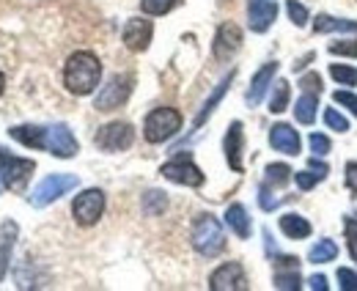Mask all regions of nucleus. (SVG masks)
<instances>
[{"instance_id":"nucleus-38","label":"nucleus","mask_w":357,"mask_h":291,"mask_svg":"<svg viewBox=\"0 0 357 291\" xmlns=\"http://www.w3.org/2000/svg\"><path fill=\"white\" fill-rule=\"evenodd\" d=\"M300 85H303L308 94H319V91H321V77H319L316 72H311V75H305V77L300 80Z\"/></svg>"},{"instance_id":"nucleus-20","label":"nucleus","mask_w":357,"mask_h":291,"mask_svg":"<svg viewBox=\"0 0 357 291\" xmlns=\"http://www.w3.org/2000/svg\"><path fill=\"white\" fill-rule=\"evenodd\" d=\"M14 239H17V223L6 220L0 225V281L6 278V267H8L11 250H14Z\"/></svg>"},{"instance_id":"nucleus-32","label":"nucleus","mask_w":357,"mask_h":291,"mask_svg":"<svg viewBox=\"0 0 357 291\" xmlns=\"http://www.w3.org/2000/svg\"><path fill=\"white\" fill-rule=\"evenodd\" d=\"M289 176H291V167L283 165V163H280V165L267 167V184H278V187H280V184L289 181Z\"/></svg>"},{"instance_id":"nucleus-31","label":"nucleus","mask_w":357,"mask_h":291,"mask_svg":"<svg viewBox=\"0 0 357 291\" xmlns=\"http://www.w3.org/2000/svg\"><path fill=\"white\" fill-rule=\"evenodd\" d=\"M330 75H333V80L341 85H357V69L352 66H341V64H333L330 66Z\"/></svg>"},{"instance_id":"nucleus-35","label":"nucleus","mask_w":357,"mask_h":291,"mask_svg":"<svg viewBox=\"0 0 357 291\" xmlns=\"http://www.w3.org/2000/svg\"><path fill=\"white\" fill-rule=\"evenodd\" d=\"M338 105H344L352 116H357V96L352 94V91H335V96H333Z\"/></svg>"},{"instance_id":"nucleus-28","label":"nucleus","mask_w":357,"mask_h":291,"mask_svg":"<svg viewBox=\"0 0 357 291\" xmlns=\"http://www.w3.org/2000/svg\"><path fill=\"white\" fill-rule=\"evenodd\" d=\"M303 278H300V269H278L275 272V286L278 289H300Z\"/></svg>"},{"instance_id":"nucleus-3","label":"nucleus","mask_w":357,"mask_h":291,"mask_svg":"<svg viewBox=\"0 0 357 291\" xmlns=\"http://www.w3.org/2000/svg\"><path fill=\"white\" fill-rule=\"evenodd\" d=\"M181 129V113L174 107H157L143 121V137L149 143H165Z\"/></svg>"},{"instance_id":"nucleus-12","label":"nucleus","mask_w":357,"mask_h":291,"mask_svg":"<svg viewBox=\"0 0 357 291\" xmlns=\"http://www.w3.org/2000/svg\"><path fill=\"white\" fill-rule=\"evenodd\" d=\"M239 47H242V31H239L234 22H223V25L218 28L215 42H212L215 58H218V61H228V58H234V52H236Z\"/></svg>"},{"instance_id":"nucleus-27","label":"nucleus","mask_w":357,"mask_h":291,"mask_svg":"<svg viewBox=\"0 0 357 291\" xmlns=\"http://www.w3.org/2000/svg\"><path fill=\"white\" fill-rule=\"evenodd\" d=\"M289 83L286 80H278L275 85V91H272V99H269V110L272 113H283L286 107H289Z\"/></svg>"},{"instance_id":"nucleus-10","label":"nucleus","mask_w":357,"mask_h":291,"mask_svg":"<svg viewBox=\"0 0 357 291\" xmlns=\"http://www.w3.org/2000/svg\"><path fill=\"white\" fill-rule=\"evenodd\" d=\"M45 149L50 154L61 157V160H69L77 154V140L72 135V129L66 124H55L47 129V140H45Z\"/></svg>"},{"instance_id":"nucleus-7","label":"nucleus","mask_w":357,"mask_h":291,"mask_svg":"<svg viewBox=\"0 0 357 291\" xmlns=\"http://www.w3.org/2000/svg\"><path fill=\"white\" fill-rule=\"evenodd\" d=\"M72 214H75L77 225H83V228L96 225L99 217L105 214V193L96 190V187H93V190H86V193H80V195L75 198V204H72Z\"/></svg>"},{"instance_id":"nucleus-26","label":"nucleus","mask_w":357,"mask_h":291,"mask_svg":"<svg viewBox=\"0 0 357 291\" xmlns=\"http://www.w3.org/2000/svg\"><path fill=\"white\" fill-rule=\"evenodd\" d=\"M338 255V245L333 239H321L319 245H313L311 253H308V261L311 264H327V261H335Z\"/></svg>"},{"instance_id":"nucleus-11","label":"nucleus","mask_w":357,"mask_h":291,"mask_svg":"<svg viewBox=\"0 0 357 291\" xmlns=\"http://www.w3.org/2000/svg\"><path fill=\"white\" fill-rule=\"evenodd\" d=\"M160 173H162L168 181H176V184H184V187H201V184H204L201 167L192 165L187 157H178L174 163H165Z\"/></svg>"},{"instance_id":"nucleus-29","label":"nucleus","mask_w":357,"mask_h":291,"mask_svg":"<svg viewBox=\"0 0 357 291\" xmlns=\"http://www.w3.org/2000/svg\"><path fill=\"white\" fill-rule=\"evenodd\" d=\"M168 207V198H165V193H160V190H151V193H146L143 195V209L149 211V214H162Z\"/></svg>"},{"instance_id":"nucleus-2","label":"nucleus","mask_w":357,"mask_h":291,"mask_svg":"<svg viewBox=\"0 0 357 291\" xmlns=\"http://www.w3.org/2000/svg\"><path fill=\"white\" fill-rule=\"evenodd\" d=\"M192 248L206 258H215L225 250V234L223 225L212 214H201L192 223Z\"/></svg>"},{"instance_id":"nucleus-15","label":"nucleus","mask_w":357,"mask_h":291,"mask_svg":"<svg viewBox=\"0 0 357 291\" xmlns=\"http://www.w3.org/2000/svg\"><path fill=\"white\" fill-rule=\"evenodd\" d=\"M248 20H250V28L256 33H264L278 20V3L275 0H250L248 3Z\"/></svg>"},{"instance_id":"nucleus-23","label":"nucleus","mask_w":357,"mask_h":291,"mask_svg":"<svg viewBox=\"0 0 357 291\" xmlns=\"http://www.w3.org/2000/svg\"><path fill=\"white\" fill-rule=\"evenodd\" d=\"M316 107H319V94H303L300 99H297V105H294V119L300 121V124L311 126L316 121Z\"/></svg>"},{"instance_id":"nucleus-9","label":"nucleus","mask_w":357,"mask_h":291,"mask_svg":"<svg viewBox=\"0 0 357 291\" xmlns=\"http://www.w3.org/2000/svg\"><path fill=\"white\" fill-rule=\"evenodd\" d=\"M209 289L212 291H245L248 289V278H245V269L242 264L236 261H228L223 267H218L209 278Z\"/></svg>"},{"instance_id":"nucleus-37","label":"nucleus","mask_w":357,"mask_h":291,"mask_svg":"<svg viewBox=\"0 0 357 291\" xmlns=\"http://www.w3.org/2000/svg\"><path fill=\"white\" fill-rule=\"evenodd\" d=\"M338 281H341V291H357V272L352 269H338Z\"/></svg>"},{"instance_id":"nucleus-44","label":"nucleus","mask_w":357,"mask_h":291,"mask_svg":"<svg viewBox=\"0 0 357 291\" xmlns=\"http://www.w3.org/2000/svg\"><path fill=\"white\" fill-rule=\"evenodd\" d=\"M3 85H6V77H3V72H0V94H3Z\"/></svg>"},{"instance_id":"nucleus-22","label":"nucleus","mask_w":357,"mask_h":291,"mask_svg":"<svg viewBox=\"0 0 357 291\" xmlns=\"http://www.w3.org/2000/svg\"><path fill=\"white\" fill-rule=\"evenodd\" d=\"M327 173H330V167L324 165V163H319V160L313 157L311 167H308V170H300L294 179H297V187H300V190H313L321 179H327Z\"/></svg>"},{"instance_id":"nucleus-39","label":"nucleus","mask_w":357,"mask_h":291,"mask_svg":"<svg viewBox=\"0 0 357 291\" xmlns=\"http://www.w3.org/2000/svg\"><path fill=\"white\" fill-rule=\"evenodd\" d=\"M330 52H333V55H349V58H355L357 55V39L352 44H330Z\"/></svg>"},{"instance_id":"nucleus-8","label":"nucleus","mask_w":357,"mask_h":291,"mask_svg":"<svg viewBox=\"0 0 357 291\" xmlns=\"http://www.w3.org/2000/svg\"><path fill=\"white\" fill-rule=\"evenodd\" d=\"M135 140V129L127 121H113V124H105L99 132H96V137H93V143L102 149V151H124V149H130Z\"/></svg>"},{"instance_id":"nucleus-24","label":"nucleus","mask_w":357,"mask_h":291,"mask_svg":"<svg viewBox=\"0 0 357 291\" xmlns=\"http://www.w3.org/2000/svg\"><path fill=\"white\" fill-rule=\"evenodd\" d=\"M313 31L316 33H330V31H349L357 36V22L355 20H335V17H327V14H319L313 20Z\"/></svg>"},{"instance_id":"nucleus-36","label":"nucleus","mask_w":357,"mask_h":291,"mask_svg":"<svg viewBox=\"0 0 357 291\" xmlns=\"http://www.w3.org/2000/svg\"><path fill=\"white\" fill-rule=\"evenodd\" d=\"M311 149L316 157H324L327 151H330V137H324V135H319V132H313L311 135Z\"/></svg>"},{"instance_id":"nucleus-45","label":"nucleus","mask_w":357,"mask_h":291,"mask_svg":"<svg viewBox=\"0 0 357 291\" xmlns=\"http://www.w3.org/2000/svg\"><path fill=\"white\" fill-rule=\"evenodd\" d=\"M0 184H3V181H0Z\"/></svg>"},{"instance_id":"nucleus-43","label":"nucleus","mask_w":357,"mask_h":291,"mask_svg":"<svg viewBox=\"0 0 357 291\" xmlns=\"http://www.w3.org/2000/svg\"><path fill=\"white\" fill-rule=\"evenodd\" d=\"M349 255L357 261V237H349Z\"/></svg>"},{"instance_id":"nucleus-14","label":"nucleus","mask_w":357,"mask_h":291,"mask_svg":"<svg viewBox=\"0 0 357 291\" xmlns=\"http://www.w3.org/2000/svg\"><path fill=\"white\" fill-rule=\"evenodd\" d=\"M269 143L275 151H283L289 157H297L300 149H303V140H300V132L289 124H275L269 129Z\"/></svg>"},{"instance_id":"nucleus-1","label":"nucleus","mask_w":357,"mask_h":291,"mask_svg":"<svg viewBox=\"0 0 357 291\" xmlns=\"http://www.w3.org/2000/svg\"><path fill=\"white\" fill-rule=\"evenodd\" d=\"M102 80V64L93 52H75L63 66V85L75 96H89Z\"/></svg>"},{"instance_id":"nucleus-30","label":"nucleus","mask_w":357,"mask_h":291,"mask_svg":"<svg viewBox=\"0 0 357 291\" xmlns=\"http://www.w3.org/2000/svg\"><path fill=\"white\" fill-rule=\"evenodd\" d=\"M178 0H140V11L143 14H151V17H162L168 14Z\"/></svg>"},{"instance_id":"nucleus-33","label":"nucleus","mask_w":357,"mask_h":291,"mask_svg":"<svg viewBox=\"0 0 357 291\" xmlns=\"http://www.w3.org/2000/svg\"><path fill=\"white\" fill-rule=\"evenodd\" d=\"M286 8H289V17H291V22L294 25H308V8L303 6V3H297V0H289L286 3Z\"/></svg>"},{"instance_id":"nucleus-41","label":"nucleus","mask_w":357,"mask_h":291,"mask_svg":"<svg viewBox=\"0 0 357 291\" xmlns=\"http://www.w3.org/2000/svg\"><path fill=\"white\" fill-rule=\"evenodd\" d=\"M344 231H347V239H349V237H357V211L347 214V220H344Z\"/></svg>"},{"instance_id":"nucleus-6","label":"nucleus","mask_w":357,"mask_h":291,"mask_svg":"<svg viewBox=\"0 0 357 291\" xmlns=\"http://www.w3.org/2000/svg\"><path fill=\"white\" fill-rule=\"evenodd\" d=\"M130 94H132V77H130V75H116V77L107 80V85H102V91L96 94L93 107H96L99 113L116 110V107H121V105L130 99Z\"/></svg>"},{"instance_id":"nucleus-40","label":"nucleus","mask_w":357,"mask_h":291,"mask_svg":"<svg viewBox=\"0 0 357 291\" xmlns=\"http://www.w3.org/2000/svg\"><path fill=\"white\" fill-rule=\"evenodd\" d=\"M347 187H349V193L357 198V163L347 165Z\"/></svg>"},{"instance_id":"nucleus-19","label":"nucleus","mask_w":357,"mask_h":291,"mask_svg":"<svg viewBox=\"0 0 357 291\" xmlns=\"http://www.w3.org/2000/svg\"><path fill=\"white\" fill-rule=\"evenodd\" d=\"M225 223H228V228L239 239H248L250 237V217H248V211H245L242 204H231V207L225 209Z\"/></svg>"},{"instance_id":"nucleus-42","label":"nucleus","mask_w":357,"mask_h":291,"mask_svg":"<svg viewBox=\"0 0 357 291\" xmlns=\"http://www.w3.org/2000/svg\"><path fill=\"white\" fill-rule=\"evenodd\" d=\"M308 286H311L313 291H324L327 289V278H324V275H313L311 281H308Z\"/></svg>"},{"instance_id":"nucleus-4","label":"nucleus","mask_w":357,"mask_h":291,"mask_svg":"<svg viewBox=\"0 0 357 291\" xmlns=\"http://www.w3.org/2000/svg\"><path fill=\"white\" fill-rule=\"evenodd\" d=\"M36 163L33 160H22V157H14L8 154L3 146H0V181L3 187H8L11 193H22L28 179L33 176Z\"/></svg>"},{"instance_id":"nucleus-34","label":"nucleus","mask_w":357,"mask_h":291,"mask_svg":"<svg viewBox=\"0 0 357 291\" xmlns=\"http://www.w3.org/2000/svg\"><path fill=\"white\" fill-rule=\"evenodd\" d=\"M324 124L330 126V129H335V132H347V129H349V121H347L335 107H327V110H324Z\"/></svg>"},{"instance_id":"nucleus-21","label":"nucleus","mask_w":357,"mask_h":291,"mask_svg":"<svg viewBox=\"0 0 357 291\" xmlns=\"http://www.w3.org/2000/svg\"><path fill=\"white\" fill-rule=\"evenodd\" d=\"M280 231H283L289 239H305V237H311V223H308L305 217L289 211V214L280 217Z\"/></svg>"},{"instance_id":"nucleus-18","label":"nucleus","mask_w":357,"mask_h":291,"mask_svg":"<svg viewBox=\"0 0 357 291\" xmlns=\"http://www.w3.org/2000/svg\"><path fill=\"white\" fill-rule=\"evenodd\" d=\"M8 135H11L14 140H20L22 146H28V149H45L47 129H42V126H28V124L11 126Z\"/></svg>"},{"instance_id":"nucleus-17","label":"nucleus","mask_w":357,"mask_h":291,"mask_svg":"<svg viewBox=\"0 0 357 291\" xmlns=\"http://www.w3.org/2000/svg\"><path fill=\"white\" fill-rule=\"evenodd\" d=\"M278 75V64H267V66H261L256 75H253V83H250V91H248V105L250 107H256L261 99H264V94H267V88L272 85V77Z\"/></svg>"},{"instance_id":"nucleus-5","label":"nucleus","mask_w":357,"mask_h":291,"mask_svg":"<svg viewBox=\"0 0 357 291\" xmlns=\"http://www.w3.org/2000/svg\"><path fill=\"white\" fill-rule=\"evenodd\" d=\"M75 187H77V176H72V173H52V176H47V179H42L36 184V190L31 193V204L33 207H47V204L58 201L61 195H66Z\"/></svg>"},{"instance_id":"nucleus-25","label":"nucleus","mask_w":357,"mask_h":291,"mask_svg":"<svg viewBox=\"0 0 357 291\" xmlns=\"http://www.w3.org/2000/svg\"><path fill=\"white\" fill-rule=\"evenodd\" d=\"M231 80H234V72H231L228 77H223V83L218 85V88H215V94H212V96L206 99L204 110H201V113H198V119H195V129H198V126H201L204 121H206V119H209V116H212V110H215V107H218V102L223 99V94L228 91V85H231Z\"/></svg>"},{"instance_id":"nucleus-13","label":"nucleus","mask_w":357,"mask_h":291,"mask_svg":"<svg viewBox=\"0 0 357 291\" xmlns=\"http://www.w3.org/2000/svg\"><path fill=\"white\" fill-rule=\"evenodd\" d=\"M151 33H154L151 20H140V17H135V20H130V22L124 25L121 39H124V44H127V50L143 52V50L151 44Z\"/></svg>"},{"instance_id":"nucleus-16","label":"nucleus","mask_w":357,"mask_h":291,"mask_svg":"<svg viewBox=\"0 0 357 291\" xmlns=\"http://www.w3.org/2000/svg\"><path fill=\"white\" fill-rule=\"evenodd\" d=\"M242 143H245V132H242V124L239 121H234V124L228 126V132H225V160H228V165L234 173H242Z\"/></svg>"}]
</instances>
